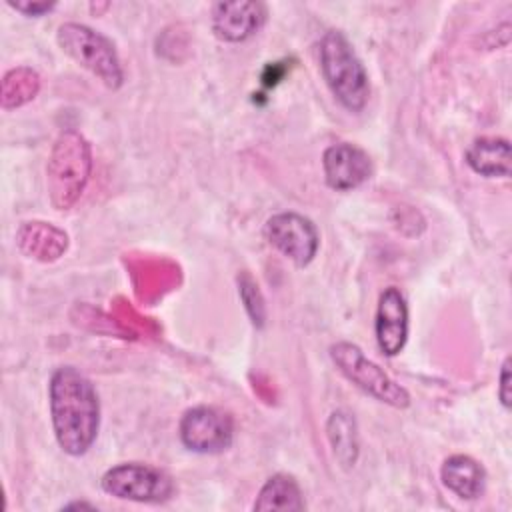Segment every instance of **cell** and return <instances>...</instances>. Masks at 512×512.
<instances>
[{"mask_svg": "<svg viewBox=\"0 0 512 512\" xmlns=\"http://www.w3.org/2000/svg\"><path fill=\"white\" fill-rule=\"evenodd\" d=\"M54 438L68 456H84L100 430V398L92 380L74 366H58L48 380Z\"/></svg>", "mask_w": 512, "mask_h": 512, "instance_id": "6da1fadb", "label": "cell"}, {"mask_svg": "<svg viewBox=\"0 0 512 512\" xmlns=\"http://www.w3.org/2000/svg\"><path fill=\"white\" fill-rule=\"evenodd\" d=\"M320 74L348 112H360L370 98V78L350 40L340 30H326L318 44Z\"/></svg>", "mask_w": 512, "mask_h": 512, "instance_id": "7a4b0ae2", "label": "cell"}, {"mask_svg": "<svg viewBox=\"0 0 512 512\" xmlns=\"http://www.w3.org/2000/svg\"><path fill=\"white\" fill-rule=\"evenodd\" d=\"M92 172L90 142L78 130H62L46 164V188L56 210L72 208L82 196Z\"/></svg>", "mask_w": 512, "mask_h": 512, "instance_id": "3957f363", "label": "cell"}, {"mask_svg": "<svg viewBox=\"0 0 512 512\" xmlns=\"http://www.w3.org/2000/svg\"><path fill=\"white\" fill-rule=\"evenodd\" d=\"M60 50L78 66L88 70L106 88L118 90L124 84V68L114 42L88 24L64 22L56 30Z\"/></svg>", "mask_w": 512, "mask_h": 512, "instance_id": "277c9868", "label": "cell"}, {"mask_svg": "<svg viewBox=\"0 0 512 512\" xmlns=\"http://www.w3.org/2000/svg\"><path fill=\"white\" fill-rule=\"evenodd\" d=\"M328 356L346 380H350L356 388H360L374 400L396 410H404L410 406L408 390L392 380L374 360H370L360 346L348 340H338L328 348Z\"/></svg>", "mask_w": 512, "mask_h": 512, "instance_id": "5b68a950", "label": "cell"}, {"mask_svg": "<svg viewBox=\"0 0 512 512\" xmlns=\"http://www.w3.org/2000/svg\"><path fill=\"white\" fill-rule=\"evenodd\" d=\"M100 488L108 496L138 504H164L176 494L174 478L144 462H122L108 468L100 478Z\"/></svg>", "mask_w": 512, "mask_h": 512, "instance_id": "8992f818", "label": "cell"}, {"mask_svg": "<svg viewBox=\"0 0 512 512\" xmlns=\"http://www.w3.org/2000/svg\"><path fill=\"white\" fill-rule=\"evenodd\" d=\"M234 418L218 406H192L178 422V436L186 450L196 454H222L234 442Z\"/></svg>", "mask_w": 512, "mask_h": 512, "instance_id": "52a82bcc", "label": "cell"}, {"mask_svg": "<svg viewBox=\"0 0 512 512\" xmlns=\"http://www.w3.org/2000/svg\"><path fill=\"white\" fill-rule=\"evenodd\" d=\"M264 236L294 266H308L320 248V232L316 224L298 212L286 210L272 214L264 224Z\"/></svg>", "mask_w": 512, "mask_h": 512, "instance_id": "ba28073f", "label": "cell"}, {"mask_svg": "<svg viewBox=\"0 0 512 512\" xmlns=\"http://www.w3.org/2000/svg\"><path fill=\"white\" fill-rule=\"evenodd\" d=\"M410 310L404 294L396 286H388L380 292L376 314H374V336L378 350L394 358L398 356L408 340Z\"/></svg>", "mask_w": 512, "mask_h": 512, "instance_id": "9c48e42d", "label": "cell"}, {"mask_svg": "<svg viewBox=\"0 0 512 512\" xmlns=\"http://www.w3.org/2000/svg\"><path fill=\"white\" fill-rule=\"evenodd\" d=\"M266 4L254 0L216 2L212 6V32L218 40L240 44L256 36L266 24Z\"/></svg>", "mask_w": 512, "mask_h": 512, "instance_id": "30bf717a", "label": "cell"}, {"mask_svg": "<svg viewBox=\"0 0 512 512\" xmlns=\"http://www.w3.org/2000/svg\"><path fill=\"white\" fill-rule=\"evenodd\" d=\"M322 170L328 188L350 192L372 176V160L364 148L352 142H336L324 150Z\"/></svg>", "mask_w": 512, "mask_h": 512, "instance_id": "8fae6325", "label": "cell"}, {"mask_svg": "<svg viewBox=\"0 0 512 512\" xmlns=\"http://www.w3.org/2000/svg\"><path fill=\"white\" fill-rule=\"evenodd\" d=\"M440 480L460 500H478L486 490V470L468 454L448 456L440 466Z\"/></svg>", "mask_w": 512, "mask_h": 512, "instance_id": "7c38bea8", "label": "cell"}, {"mask_svg": "<svg viewBox=\"0 0 512 512\" xmlns=\"http://www.w3.org/2000/svg\"><path fill=\"white\" fill-rule=\"evenodd\" d=\"M464 160L472 172L484 178H508L512 172V148L508 138L502 136L476 138L468 146Z\"/></svg>", "mask_w": 512, "mask_h": 512, "instance_id": "4fadbf2b", "label": "cell"}, {"mask_svg": "<svg viewBox=\"0 0 512 512\" xmlns=\"http://www.w3.org/2000/svg\"><path fill=\"white\" fill-rule=\"evenodd\" d=\"M252 508L258 512H264V510L300 512L306 508V502H304V494L298 480L292 474L278 472V474H272L262 484Z\"/></svg>", "mask_w": 512, "mask_h": 512, "instance_id": "5bb4252c", "label": "cell"}, {"mask_svg": "<svg viewBox=\"0 0 512 512\" xmlns=\"http://www.w3.org/2000/svg\"><path fill=\"white\" fill-rule=\"evenodd\" d=\"M326 436L336 462L344 470L354 468L360 454V438L354 414L342 408L334 410L326 420Z\"/></svg>", "mask_w": 512, "mask_h": 512, "instance_id": "9a60e30c", "label": "cell"}, {"mask_svg": "<svg viewBox=\"0 0 512 512\" xmlns=\"http://www.w3.org/2000/svg\"><path fill=\"white\" fill-rule=\"evenodd\" d=\"M58 232L60 228H54L52 224H46V222H24L18 228L16 242L28 258H36L40 262H52V260H58L68 248V238L46 242V238H52Z\"/></svg>", "mask_w": 512, "mask_h": 512, "instance_id": "2e32d148", "label": "cell"}, {"mask_svg": "<svg viewBox=\"0 0 512 512\" xmlns=\"http://www.w3.org/2000/svg\"><path fill=\"white\" fill-rule=\"evenodd\" d=\"M40 90V76L30 66H16L2 76V108L12 110L28 104Z\"/></svg>", "mask_w": 512, "mask_h": 512, "instance_id": "e0dca14e", "label": "cell"}, {"mask_svg": "<svg viewBox=\"0 0 512 512\" xmlns=\"http://www.w3.org/2000/svg\"><path fill=\"white\" fill-rule=\"evenodd\" d=\"M238 294H240V300L244 302L250 322L256 328H262L266 324V304L258 290V284L254 282V278L248 272H242L238 276Z\"/></svg>", "mask_w": 512, "mask_h": 512, "instance_id": "ac0fdd59", "label": "cell"}, {"mask_svg": "<svg viewBox=\"0 0 512 512\" xmlns=\"http://www.w3.org/2000/svg\"><path fill=\"white\" fill-rule=\"evenodd\" d=\"M510 366H512V358L506 356L502 366H500V374H498V400L502 404L504 410H510L512 406V392H510Z\"/></svg>", "mask_w": 512, "mask_h": 512, "instance_id": "d6986e66", "label": "cell"}, {"mask_svg": "<svg viewBox=\"0 0 512 512\" xmlns=\"http://www.w3.org/2000/svg\"><path fill=\"white\" fill-rule=\"evenodd\" d=\"M8 6L24 16L38 18L52 12L56 8V2H8Z\"/></svg>", "mask_w": 512, "mask_h": 512, "instance_id": "ffe728a7", "label": "cell"}, {"mask_svg": "<svg viewBox=\"0 0 512 512\" xmlns=\"http://www.w3.org/2000/svg\"><path fill=\"white\" fill-rule=\"evenodd\" d=\"M70 508H96L94 504H90V502H78V500H74V502H68V504H64L62 506V510H70Z\"/></svg>", "mask_w": 512, "mask_h": 512, "instance_id": "44dd1931", "label": "cell"}]
</instances>
